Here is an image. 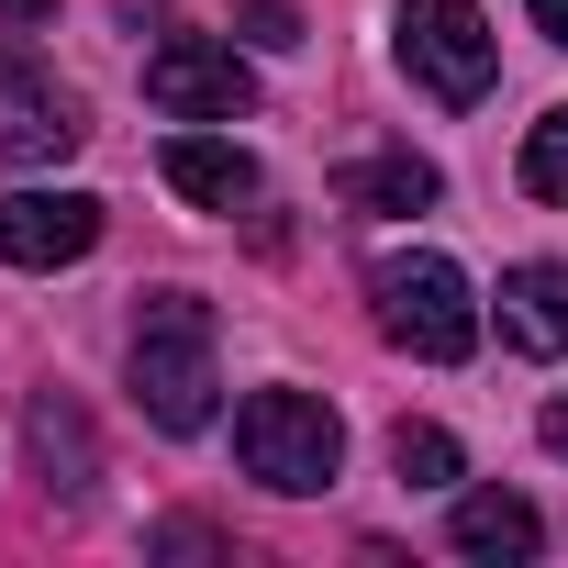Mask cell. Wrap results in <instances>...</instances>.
Returning <instances> with one entry per match:
<instances>
[{
  "label": "cell",
  "mask_w": 568,
  "mask_h": 568,
  "mask_svg": "<svg viewBox=\"0 0 568 568\" xmlns=\"http://www.w3.org/2000/svg\"><path fill=\"white\" fill-rule=\"evenodd\" d=\"M212 302H190V291H145V313H134V402H145V424L156 435H201L212 424Z\"/></svg>",
  "instance_id": "6da1fadb"
},
{
  "label": "cell",
  "mask_w": 568,
  "mask_h": 568,
  "mask_svg": "<svg viewBox=\"0 0 568 568\" xmlns=\"http://www.w3.org/2000/svg\"><path fill=\"white\" fill-rule=\"evenodd\" d=\"M234 457H245V479H267V490L302 501V490L335 479L346 424H335L324 390H245V413H234Z\"/></svg>",
  "instance_id": "7a4b0ae2"
},
{
  "label": "cell",
  "mask_w": 568,
  "mask_h": 568,
  "mask_svg": "<svg viewBox=\"0 0 568 568\" xmlns=\"http://www.w3.org/2000/svg\"><path fill=\"white\" fill-rule=\"evenodd\" d=\"M379 335L390 346H413V357H435V368H457L468 346H479V291H468V267L457 256H379Z\"/></svg>",
  "instance_id": "3957f363"
},
{
  "label": "cell",
  "mask_w": 568,
  "mask_h": 568,
  "mask_svg": "<svg viewBox=\"0 0 568 568\" xmlns=\"http://www.w3.org/2000/svg\"><path fill=\"white\" fill-rule=\"evenodd\" d=\"M402 68L446 101V112H468V101H490V79H501V34H490V12L479 0H402Z\"/></svg>",
  "instance_id": "277c9868"
},
{
  "label": "cell",
  "mask_w": 568,
  "mask_h": 568,
  "mask_svg": "<svg viewBox=\"0 0 568 568\" xmlns=\"http://www.w3.org/2000/svg\"><path fill=\"white\" fill-rule=\"evenodd\" d=\"M145 101H156L168 123H245V112H256V68H245L234 45H212V34H168V45L145 57Z\"/></svg>",
  "instance_id": "5b68a950"
},
{
  "label": "cell",
  "mask_w": 568,
  "mask_h": 568,
  "mask_svg": "<svg viewBox=\"0 0 568 568\" xmlns=\"http://www.w3.org/2000/svg\"><path fill=\"white\" fill-rule=\"evenodd\" d=\"M101 245V201L90 190H12L0 201V256L12 267H79Z\"/></svg>",
  "instance_id": "8992f818"
},
{
  "label": "cell",
  "mask_w": 568,
  "mask_h": 568,
  "mask_svg": "<svg viewBox=\"0 0 568 568\" xmlns=\"http://www.w3.org/2000/svg\"><path fill=\"white\" fill-rule=\"evenodd\" d=\"M156 168H168V190L201 201V212H245V201H256V156L223 145V134H168Z\"/></svg>",
  "instance_id": "52a82bcc"
},
{
  "label": "cell",
  "mask_w": 568,
  "mask_h": 568,
  "mask_svg": "<svg viewBox=\"0 0 568 568\" xmlns=\"http://www.w3.org/2000/svg\"><path fill=\"white\" fill-rule=\"evenodd\" d=\"M501 346L513 357H568V267L557 256H535V267L501 278Z\"/></svg>",
  "instance_id": "ba28073f"
},
{
  "label": "cell",
  "mask_w": 568,
  "mask_h": 568,
  "mask_svg": "<svg viewBox=\"0 0 568 568\" xmlns=\"http://www.w3.org/2000/svg\"><path fill=\"white\" fill-rule=\"evenodd\" d=\"M457 557H479V568H524L535 546H546V524H535V501L524 490H457Z\"/></svg>",
  "instance_id": "9c48e42d"
},
{
  "label": "cell",
  "mask_w": 568,
  "mask_h": 568,
  "mask_svg": "<svg viewBox=\"0 0 568 568\" xmlns=\"http://www.w3.org/2000/svg\"><path fill=\"white\" fill-rule=\"evenodd\" d=\"M79 101L68 90H45V79H23L12 90V123H0V156H12V168H57V156H79Z\"/></svg>",
  "instance_id": "30bf717a"
},
{
  "label": "cell",
  "mask_w": 568,
  "mask_h": 568,
  "mask_svg": "<svg viewBox=\"0 0 568 568\" xmlns=\"http://www.w3.org/2000/svg\"><path fill=\"white\" fill-rule=\"evenodd\" d=\"M435 190H446V179H435L413 145H402V156H357V168H346V212H424Z\"/></svg>",
  "instance_id": "8fae6325"
},
{
  "label": "cell",
  "mask_w": 568,
  "mask_h": 568,
  "mask_svg": "<svg viewBox=\"0 0 568 568\" xmlns=\"http://www.w3.org/2000/svg\"><path fill=\"white\" fill-rule=\"evenodd\" d=\"M34 457H45L57 490H90V424H79L68 402H34Z\"/></svg>",
  "instance_id": "7c38bea8"
},
{
  "label": "cell",
  "mask_w": 568,
  "mask_h": 568,
  "mask_svg": "<svg viewBox=\"0 0 568 568\" xmlns=\"http://www.w3.org/2000/svg\"><path fill=\"white\" fill-rule=\"evenodd\" d=\"M390 468H402L413 490H446V479H457V435H446V424H402V435H390Z\"/></svg>",
  "instance_id": "4fadbf2b"
},
{
  "label": "cell",
  "mask_w": 568,
  "mask_h": 568,
  "mask_svg": "<svg viewBox=\"0 0 568 568\" xmlns=\"http://www.w3.org/2000/svg\"><path fill=\"white\" fill-rule=\"evenodd\" d=\"M524 190H535V201H568V101L524 134Z\"/></svg>",
  "instance_id": "5bb4252c"
},
{
  "label": "cell",
  "mask_w": 568,
  "mask_h": 568,
  "mask_svg": "<svg viewBox=\"0 0 568 568\" xmlns=\"http://www.w3.org/2000/svg\"><path fill=\"white\" fill-rule=\"evenodd\" d=\"M245 34L256 45H302V12H291V0H245Z\"/></svg>",
  "instance_id": "9a60e30c"
},
{
  "label": "cell",
  "mask_w": 568,
  "mask_h": 568,
  "mask_svg": "<svg viewBox=\"0 0 568 568\" xmlns=\"http://www.w3.org/2000/svg\"><path fill=\"white\" fill-rule=\"evenodd\" d=\"M535 34H546V45H568V0H535Z\"/></svg>",
  "instance_id": "2e32d148"
},
{
  "label": "cell",
  "mask_w": 568,
  "mask_h": 568,
  "mask_svg": "<svg viewBox=\"0 0 568 568\" xmlns=\"http://www.w3.org/2000/svg\"><path fill=\"white\" fill-rule=\"evenodd\" d=\"M0 23H57V0H0Z\"/></svg>",
  "instance_id": "e0dca14e"
},
{
  "label": "cell",
  "mask_w": 568,
  "mask_h": 568,
  "mask_svg": "<svg viewBox=\"0 0 568 568\" xmlns=\"http://www.w3.org/2000/svg\"><path fill=\"white\" fill-rule=\"evenodd\" d=\"M546 446H557V457H568V390H557V413H546Z\"/></svg>",
  "instance_id": "ac0fdd59"
}]
</instances>
